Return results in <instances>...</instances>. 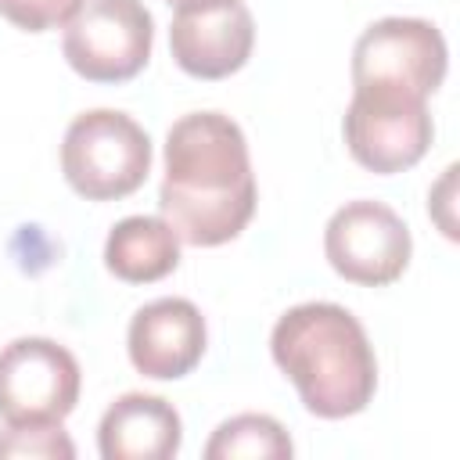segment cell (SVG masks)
<instances>
[{"label":"cell","instance_id":"16","mask_svg":"<svg viewBox=\"0 0 460 460\" xmlns=\"http://www.w3.org/2000/svg\"><path fill=\"white\" fill-rule=\"evenodd\" d=\"M169 7H194V4H212V0H165Z\"/></svg>","mask_w":460,"mask_h":460},{"label":"cell","instance_id":"5","mask_svg":"<svg viewBox=\"0 0 460 460\" xmlns=\"http://www.w3.org/2000/svg\"><path fill=\"white\" fill-rule=\"evenodd\" d=\"M155 18L144 0H83L65 22L61 54L90 83H126L144 72Z\"/></svg>","mask_w":460,"mask_h":460},{"label":"cell","instance_id":"4","mask_svg":"<svg viewBox=\"0 0 460 460\" xmlns=\"http://www.w3.org/2000/svg\"><path fill=\"white\" fill-rule=\"evenodd\" d=\"M446 36L424 18H381L352 47V90L431 97L446 79Z\"/></svg>","mask_w":460,"mask_h":460},{"label":"cell","instance_id":"7","mask_svg":"<svg viewBox=\"0 0 460 460\" xmlns=\"http://www.w3.org/2000/svg\"><path fill=\"white\" fill-rule=\"evenodd\" d=\"M323 255L338 277L363 288L399 280L413 255V237L402 216L385 201H345L323 226Z\"/></svg>","mask_w":460,"mask_h":460},{"label":"cell","instance_id":"10","mask_svg":"<svg viewBox=\"0 0 460 460\" xmlns=\"http://www.w3.org/2000/svg\"><path fill=\"white\" fill-rule=\"evenodd\" d=\"M208 345L205 316L190 298H155L140 305L126 331V352L137 374L155 381L187 377Z\"/></svg>","mask_w":460,"mask_h":460},{"label":"cell","instance_id":"1","mask_svg":"<svg viewBox=\"0 0 460 460\" xmlns=\"http://www.w3.org/2000/svg\"><path fill=\"white\" fill-rule=\"evenodd\" d=\"M259 187L241 126L223 111H190L165 133L162 219L180 241L216 248L234 241L255 216Z\"/></svg>","mask_w":460,"mask_h":460},{"label":"cell","instance_id":"12","mask_svg":"<svg viewBox=\"0 0 460 460\" xmlns=\"http://www.w3.org/2000/svg\"><path fill=\"white\" fill-rule=\"evenodd\" d=\"M104 266L126 284H155L180 266V237L162 216H126L104 241Z\"/></svg>","mask_w":460,"mask_h":460},{"label":"cell","instance_id":"9","mask_svg":"<svg viewBox=\"0 0 460 460\" xmlns=\"http://www.w3.org/2000/svg\"><path fill=\"white\" fill-rule=\"evenodd\" d=\"M255 22L241 0H212L176 7L169 25L172 61L194 79H226L248 65Z\"/></svg>","mask_w":460,"mask_h":460},{"label":"cell","instance_id":"15","mask_svg":"<svg viewBox=\"0 0 460 460\" xmlns=\"http://www.w3.org/2000/svg\"><path fill=\"white\" fill-rule=\"evenodd\" d=\"M83 0H0V14L25 29V32H47L65 25Z\"/></svg>","mask_w":460,"mask_h":460},{"label":"cell","instance_id":"6","mask_svg":"<svg viewBox=\"0 0 460 460\" xmlns=\"http://www.w3.org/2000/svg\"><path fill=\"white\" fill-rule=\"evenodd\" d=\"M83 374L54 338H14L0 349V420L61 424L79 402Z\"/></svg>","mask_w":460,"mask_h":460},{"label":"cell","instance_id":"13","mask_svg":"<svg viewBox=\"0 0 460 460\" xmlns=\"http://www.w3.org/2000/svg\"><path fill=\"white\" fill-rule=\"evenodd\" d=\"M291 453V435L270 413H237L205 442V460H284Z\"/></svg>","mask_w":460,"mask_h":460},{"label":"cell","instance_id":"11","mask_svg":"<svg viewBox=\"0 0 460 460\" xmlns=\"http://www.w3.org/2000/svg\"><path fill=\"white\" fill-rule=\"evenodd\" d=\"M180 442L183 420L176 406L147 392L119 395L97 424V449L104 460H169L180 453Z\"/></svg>","mask_w":460,"mask_h":460},{"label":"cell","instance_id":"14","mask_svg":"<svg viewBox=\"0 0 460 460\" xmlns=\"http://www.w3.org/2000/svg\"><path fill=\"white\" fill-rule=\"evenodd\" d=\"M0 456L18 460H72L75 446L61 424H7L0 435Z\"/></svg>","mask_w":460,"mask_h":460},{"label":"cell","instance_id":"2","mask_svg":"<svg viewBox=\"0 0 460 460\" xmlns=\"http://www.w3.org/2000/svg\"><path fill=\"white\" fill-rule=\"evenodd\" d=\"M270 352L313 417H356L377 392L374 345L363 323L338 302L291 305L273 323Z\"/></svg>","mask_w":460,"mask_h":460},{"label":"cell","instance_id":"8","mask_svg":"<svg viewBox=\"0 0 460 460\" xmlns=\"http://www.w3.org/2000/svg\"><path fill=\"white\" fill-rule=\"evenodd\" d=\"M341 133H345L349 155L363 169L392 176L417 165L428 155L435 122L424 97L352 90Z\"/></svg>","mask_w":460,"mask_h":460},{"label":"cell","instance_id":"3","mask_svg":"<svg viewBox=\"0 0 460 460\" xmlns=\"http://www.w3.org/2000/svg\"><path fill=\"white\" fill-rule=\"evenodd\" d=\"M61 172L86 201H119L144 187L151 172V137L115 108L75 115L61 140Z\"/></svg>","mask_w":460,"mask_h":460}]
</instances>
